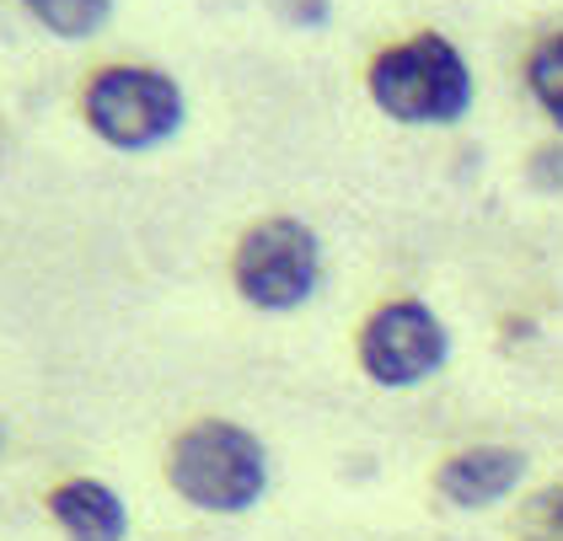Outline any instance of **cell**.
<instances>
[{"label":"cell","instance_id":"cell-1","mask_svg":"<svg viewBox=\"0 0 563 541\" xmlns=\"http://www.w3.org/2000/svg\"><path fill=\"white\" fill-rule=\"evenodd\" d=\"M371 102L408 129H451L473 108V65L467 54L440 33H413L391 43L365 70Z\"/></svg>","mask_w":563,"mask_h":541},{"label":"cell","instance_id":"cell-2","mask_svg":"<svg viewBox=\"0 0 563 541\" xmlns=\"http://www.w3.org/2000/svg\"><path fill=\"white\" fill-rule=\"evenodd\" d=\"M167 483L199 515H247L268 494V451L231 418H199L173 440Z\"/></svg>","mask_w":563,"mask_h":541},{"label":"cell","instance_id":"cell-3","mask_svg":"<svg viewBox=\"0 0 563 541\" xmlns=\"http://www.w3.org/2000/svg\"><path fill=\"white\" fill-rule=\"evenodd\" d=\"M91 134L113 151H156L183 129V91L167 70L151 65H102L81 97Z\"/></svg>","mask_w":563,"mask_h":541},{"label":"cell","instance_id":"cell-4","mask_svg":"<svg viewBox=\"0 0 563 541\" xmlns=\"http://www.w3.org/2000/svg\"><path fill=\"white\" fill-rule=\"evenodd\" d=\"M231 285L236 295L253 306V311H301L306 300L322 285V242L317 231L290 220V214H274L258 220L231 257Z\"/></svg>","mask_w":563,"mask_h":541},{"label":"cell","instance_id":"cell-5","mask_svg":"<svg viewBox=\"0 0 563 541\" xmlns=\"http://www.w3.org/2000/svg\"><path fill=\"white\" fill-rule=\"evenodd\" d=\"M451 333L424 300H387L360 328V371L382 391H413L445 371Z\"/></svg>","mask_w":563,"mask_h":541},{"label":"cell","instance_id":"cell-6","mask_svg":"<svg viewBox=\"0 0 563 541\" xmlns=\"http://www.w3.org/2000/svg\"><path fill=\"white\" fill-rule=\"evenodd\" d=\"M526 472H531V461L516 445H467L440 461L434 494L451 509H494L526 483Z\"/></svg>","mask_w":563,"mask_h":541},{"label":"cell","instance_id":"cell-7","mask_svg":"<svg viewBox=\"0 0 563 541\" xmlns=\"http://www.w3.org/2000/svg\"><path fill=\"white\" fill-rule=\"evenodd\" d=\"M48 515L65 531V541H124L130 537V509L119 499V488H108L102 477H65L48 494Z\"/></svg>","mask_w":563,"mask_h":541},{"label":"cell","instance_id":"cell-8","mask_svg":"<svg viewBox=\"0 0 563 541\" xmlns=\"http://www.w3.org/2000/svg\"><path fill=\"white\" fill-rule=\"evenodd\" d=\"M22 11H27L38 27H48L54 38L76 43V38H91V33L108 27L113 0H22Z\"/></svg>","mask_w":563,"mask_h":541},{"label":"cell","instance_id":"cell-9","mask_svg":"<svg viewBox=\"0 0 563 541\" xmlns=\"http://www.w3.org/2000/svg\"><path fill=\"white\" fill-rule=\"evenodd\" d=\"M526 91L537 97V108L563 134V33H548V38L531 43V54H526Z\"/></svg>","mask_w":563,"mask_h":541},{"label":"cell","instance_id":"cell-10","mask_svg":"<svg viewBox=\"0 0 563 541\" xmlns=\"http://www.w3.org/2000/svg\"><path fill=\"white\" fill-rule=\"evenodd\" d=\"M520 537L526 541H563V483H548L520 509Z\"/></svg>","mask_w":563,"mask_h":541},{"label":"cell","instance_id":"cell-11","mask_svg":"<svg viewBox=\"0 0 563 541\" xmlns=\"http://www.w3.org/2000/svg\"><path fill=\"white\" fill-rule=\"evenodd\" d=\"M526 183L542 194H563V145H537L526 162Z\"/></svg>","mask_w":563,"mask_h":541},{"label":"cell","instance_id":"cell-12","mask_svg":"<svg viewBox=\"0 0 563 541\" xmlns=\"http://www.w3.org/2000/svg\"><path fill=\"white\" fill-rule=\"evenodd\" d=\"M274 5H279L285 22H296V27H306V33H317V27L333 22V0H274Z\"/></svg>","mask_w":563,"mask_h":541}]
</instances>
